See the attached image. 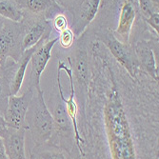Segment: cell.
<instances>
[{"label": "cell", "instance_id": "6da1fadb", "mask_svg": "<svg viewBox=\"0 0 159 159\" xmlns=\"http://www.w3.org/2000/svg\"><path fill=\"white\" fill-rule=\"evenodd\" d=\"M104 123L111 158H135L129 125L115 87L111 91L108 101L104 106Z\"/></svg>", "mask_w": 159, "mask_h": 159}, {"label": "cell", "instance_id": "7a4b0ae2", "mask_svg": "<svg viewBox=\"0 0 159 159\" xmlns=\"http://www.w3.org/2000/svg\"><path fill=\"white\" fill-rule=\"evenodd\" d=\"M26 122L34 146L44 145L51 140L55 126L52 114L45 102L44 93L41 89L36 90V95H34L32 99L27 111Z\"/></svg>", "mask_w": 159, "mask_h": 159}, {"label": "cell", "instance_id": "3957f363", "mask_svg": "<svg viewBox=\"0 0 159 159\" xmlns=\"http://www.w3.org/2000/svg\"><path fill=\"white\" fill-rule=\"evenodd\" d=\"M57 85H58L59 97L65 104L66 111L73 125V131L75 134V139L78 150L80 151L82 156H84V152L82 150L81 144L84 142L81 134L79 133L77 124V103L75 101V89L74 83V74L71 68L66 66V64L59 60L57 64Z\"/></svg>", "mask_w": 159, "mask_h": 159}, {"label": "cell", "instance_id": "277c9868", "mask_svg": "<svg viewBox=\"0 0 159 159\" xmlns=\"http://www.w3.org/2000/svg\"><path fill=\"white\" fill-rule=\"evenodd\" d=\"M26 28L24 23L4 20L0 28V64L8 59L18 61L23 53L22 41Z\"/></svg>", "mask_w": 159, "mask_h": 159}, {"label": "cell", "instance_id": "5b68a950", "mask_svg": "<svg viewBox=\"0 0 159 159\" xmlns=\"http://www.w3.org/2000/svg\"><path fill=\"white\" fill-rule=\"evenodd\" d=\"M34 90L33 87H30L21 95L11 94L9 96L6 111L4 113V118L8 127L26 128L28 129L26 115L34 95Z\"/></svg>", "mask_w": 159, "mask_h": 159}, {"label": "cell", "instance_id": "8992f818", "mask_svg": "<svg viewBox=\"0 0 159 159\" xmlns=\"http://www.w3.org/2000/svg\"><path fill=\"white\" fill-rule=\"evenodd\" d=\"M50 35V34H49ZM49 35H45L42 37L39 42V45L33 53L31 57V77L30 84L34 89H41L40 88V78L45 70L46 66L50 59L52 58V51L56 42H58V38H54L52 40H48Z\"/></svg>", "mask_w": 159, "mask_h": 159}, {"label": "cell", "instance_id": "52a82bcc", "mask_svg": "<svg viewBox=\"0 0 159 159\" xmlns=\"http://www.w3.org/2000/svg\"><path fill=\"white\" fill-rule=\"evenodd\" d=\"M101 39L111 54L115 57V59L129 71V75L135 76L137 59L134 57V53L128 43L120 41L111 33L104 34L101 36Z\"/></svg>", "mask_w": 159, "mask_h": 159}, {"label": "cell", "instance_id": "ba28073f", "mask_svg": "<svg viewBox=\"0 0 159 159\" xmlns=\"http://www.w3.org/2000/svg\"><path fill=\"white\" fill-rule=\"evenodd\" d=\"M22 22L25 25L26 31L22 41L23 51L34 46L41 38L45 35L51 34V26L49 20L45 19L42 16H34L32 17L30 13L28 14V19L23 18Z\"/></svg>", "mask_w": 159, "mask_h": 159}, {"label": "cell", "instance_id": "9c48e42d", "mask_svg": "<svg viewBox=\"0 0 159 159\" xmlns=\"http://www.w3.org/2000/svg\"><path fill=\"white\" fill-rule=\"evenodd\" d=\"M26 128H11L8 127L2 136L7 158L10 159H25V137Z\"/></svg>", "mask_w": 159, "mask_h": 159}, {"label": "cell", "instance_id": "30bf717a", "mask_svg": "<svg viewBox=\"0 0 159 159\" xmlns=\"http://www.w3.org/2000/svg\"><path fill=\"white\" fill-rule=\"evenodd\" d=\"M100 4L101 0H81L74 14L73 32L75 36H79L94 19Z\"/></svg>", "mask_w": 159, "mask_h": 159}, {"label": "cell", "instance_id": "8fae6325", "mask_svg": "<svg viewBox=\"0 0 159 159\" xmlns=\"http://www.w3.org/2000/svg\"><path fill=\"white\" fill-rule=\"evenodd\" d=\"M24 12L32 16L52 18L62 12V8L56 0H16Z\"/></svg>", "mask_w": 159, "mask_h": 159}, {"label": "cell", "instance_id": "7c38bea8", "mask_svg": "<svg viewBox=\"0 0 159 159\" xmlns=\"http://www.w3.org/2000/svg\"><path fill=\"white\" fill-rule=\"evenodd\" d=\"M135 16V0H125L120 10L117 28L114 32V34H116L115 36H119L120 41L124 43L129 42V34H131L133 25L134 23Z\"/></svg>", "mask_w": 159, "mask_h": 159}, {"label": "cell", "instance_id": "4fadbf2b", "mask_svg": "<svg viewBox=\"0 0 159 159\" xmlns=\"http://www.w3.org/2000/svg\"><path fill=\"white\" fill-rule=\"evenodd\" d=\"M134 52L137 62L154 80H158V66H156L155 55L149 43L146 41L138 42L135 45Z\"/></svg>", "mask_w": 159, "mask_h": 159}, {"label": "cell", "instance_id": "5bb4252c", "mask_svg": "<svg viewBox=\"0 0 159 159\" xmlns=\"http://www.w3.org/2000/svg\"><path fill=\"white\" fill-rule=\"evenodd\" d=\"M39 42H37L34 46L25 50L23 52L22 55L20 56L19 60L16 62V70H14V74H13V76H12V79L11 82V94H17L20 92L24 78H25L27 67H28L29 63H30V60H31V57H32L33 53L34 52V51L38 47Z\"/></svg>", "mask_w": 159, "mask_h": 159}, {"label": "cell", "instance_id": "9a60e30c", "mask_svg": "<svg viewBox=\"0 0 159 159\" xmlns=\"http://www.w3.org/2000/svg\"><path fill=\"white\" fill-rule=\"evenodd\" d=\"M52 117H53V121H54L55 129H57L58 131H61L63 133L74 132L71 121L66 111L65 104L61 100V98H60V100L57 101L54 106Z\"/></svg>", "mask_w": 159, "mask_h": 159}, {"label": "cell", "instance_id": "2e32d148", "mask_svg": "<svg viewBox=\"0 0 159 159\" xmlns=\"http://www.w3.org/2000/svg\"><path fill=\"white\" fill-rule=\"evenodd\" d=\"M0 17L12 22H21L24 11L16 0H0Z\"/></svg>", "mask_w": 159, "mask_h": 159}, {"label": "cell", "instance_id": "e0dca14e", "mask_svg": "<svg viewBox=\"0 0 159 159\" xmlns=\"http://www.w3.org/2000/svg\"><path fill=\"white\" fill-rule=\"evenodd\" d=\"M87 57L85 52H79L76 55L75 59V70L76 75L83 83L87 84L89 76V70H88V63H87Z\"/></svg>", "mask_w": 159, "mask_h": 159}, {"label": "cell", "instance_id": "ac0fdd59", "mask_svg": "<svg viewBox=\"0 0 159 159\" xmlns=\"http://www.w3.org/2000/svg\"><path fill=\"white\" fill-rule=\"evenodd\" d=\"M57 38H58V42H59V44L62 48L69 49L74 45L75 35L71 29L67 28L66 30L59 33V36Z\"/></svg>", "mask_w": 159, "mask_h": 159}, {"label": "cell", "instance_id": "d6986e66", "mask_svg": "<svg viewBox=\"0 0 159 159\" xmlns=\"http://www.w3.org/2000/svg\"><path fill=\"white\" fill-rule=\"evenodd\" d=\"M138 4L144 17L148 18L155 11H158V6L154 5L152 0H138Z\"/></svg>", "mask_w": 159, "mask_h": 159}, {"label": "cell", "instance_id": "ffe728a7", "mask_svg": "<svg viewBox=\"0 0 159 159\" xmlns=\"http://www.w3.org/2000/svg\"><path fill=\"white\" fill-rule=\"evenodd\" d=\"M52 26L54 30L58 33H60V32L66 30L67 28H69V22H68V19H67L65 14H63L62 12L56 14L52 20Z\"/></svg>", "mask_w": 159, "mask_h": 159}, {"label": "cell", "instance_id": "44dd1931", "mask_svg": "<svg viewBox=\"0 0 159 159\" xmlns=\"http://www.w3.org/2000/svg\"><path fill=\"white\" fill-rule=\"evenodd\" d=\"M146 21L153 29L154 32L158 34V32H159V12L158 11L153 12L152 16H150L148 18H146Z\"/></svg>", "mask_w": 159, "mask_h": 159}, {"label": "cell", "instance_id": "7402d4cb", "mask_svg": "<svg viewBox=\"0 0 159 159\" xmlns=\"http://www.w3.org/2000/svg\"><path fill=\"white\" fill-rule=\"evenodd\" d=\"M7 128H8V125L6 123V120H5L3 115L0 113V136H1V137L4 135Z\"/></svg>", "mask_w": 159, "mask_h": 159}, {"label": "cell", "instance_id": "603a6c76", "mask_svg": "<svg viewBox=\"0 0 159 159\" xmlns=\"http://www.w3.org/2000/svg\"><path fill=\"white\" fill-rule=\"evenodd\" d=\"M6 152H5V147H4V142L3 138L0 136V159H6Z\"/></svg>", "mask_w": 159, "mask_h": 159}, {"label": "cell", "instance_id": "cb8c5ba5", "mask_svg": "<svg viewBox=\"0 0 159 159\" xmlns=\"http://www.w3.org/2000/svg\"><path fill=\"white\" fill-rule=\"evenodd\" d=\"M65 1L67 2V1H69V0H58V2H59L61 5H63V4L65 3Z\"/></svg>", "mask_w": 159, "mask_h": 159}, {"label": "cell", "instance_id": "d4e9b609", "mask_svg": "<svg viewBox=\"0 0 159 159\" xmlns=\"http://www.w3.org/2000/svg\"><path fill=\"white\" fill-rule=\"evenodd\" d=\"M4 20H5V19H3V18H1V17H0V28L2 27V25H3V22H4Z\"/></svg>", "mask_w": 159, "mask_h": 159}]
</instances>
